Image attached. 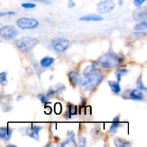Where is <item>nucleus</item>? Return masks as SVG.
I'll use <instances>...</instances> for the list:
<instances>
[{
    "label": "nucleus",
    "instance_id": "nucleus-1",
    "mask_svg": "<svg viewBox=\"0 0 147 147\" xmlns=\"http://www.w3.org/2000/svg\"><path fill=\"white\" fill-rule=\"evenodd\" d=\"M83 78L80 79V86L86 90H91L97 86L103 79V76L98 71L93 64L87 66L83 70Z\"/></svg>",
    "mask_w": 147,
    "mask_h": 147
},
{
    "label": "nucleus",
    "instance_id": "nucleus-2",
    "mask_svg": "<svg viewBox=\"0 0 147 147\" xmlns=\"http://www.w3.org/2000/svg\"><path fill=\"white\" fill-rule=\"evenodd\" d=\"M98 63L103 68H113L120 65L121 60L115 55L108 53L99 57Z\"/></svg>",
    "mask_w": 147,
    "mask_h": 147
},
{
    "label": "nucleus",
    "instance_id": "nucleus-3",
    "mask_svg": "<svg viewBox=\"0 0 147 147\" xmlns=\"http://www.w3.org/2000/svg\"><path fill=\"white\" fill-rule=\"evenodd\" d=\"M15 43L17 47L21 51L28 53L34 48L37 43V40L30 37H23L16 40Z\"/></svg>",
    "mask_w": 147,
    "mask_h": 147
},
{
    "label": "nucleus",
    "instance_id": "nucleus-4",
    "mask_svg": "<svg viewBox=\"0 0 147 147\" xmlns=\"http://www.w3.org/2000/svg\"><path fill=\"white\" fill-rule=\"evenodd\" d=\"M17 25L22 30H28L34 29L39 26V22L35 19L22 17L17 20Z\"/></svg>",
    "mask_w": 147,
    "mask_h": 147
},
{
    "label": "nucleus",
    "instance_id": "nucleus-5",
    "mask_svg": "<svg viewBox=\"0 0 147 147\" xmlns=\"http://www.w3.org/2000/svg\"><path fill=\"white\" fill-rule=\"evenodd\" d=\"M18 34L17 29L12 25H7L0 29V35L5 40H11Z\"/></svg>",
    "mask_w": 147,
    "mask_h": 147
},
{
    "label": "nucleus",
    "instance_id": "nucleus-6",
    "mask_svg": "<svg viewBox=\"0 0 147 147\" xmlns=\"http://www.w3.org/2000/svg\"><path fill=\"white\" fill-rule=\"evenodd\" d=\"M116 7V4L112 0H104L97 4V9L99 13H110Z\"/></svg>",
    "mask_w": 147,
    "mask_h": 147
},
{
    "label": "nucleus",
    "instance_id": "nucleus-7",
    "mask_svg": "<svg viewBox=\"0 0 147 147\" xmlns=\"http://www.w3.org/2000/svg\"><path fill=\"white\" fill-rule=\"evenodd\" d=\"M68 40L63 37H57L52 40L53 47L58 52H64L68 47Z\"/></svg>",
    "mask_w": 147,
    "mask_h": 147
},
{
    "label": "nucleus",
    "instance_id": "nucleus-8",
    "mask_svg": "<svg viewBox=\"0 0 147 147\" xmlns=\"http://www.w3.org/2000/svg\"><path fill=\"white\" fill-rule=\"evenodd\" d=\"M11 129H8L7 127H1L0 128V138L4 139L6 141H9L11 139Z\"/></svg>",
    "mask_w": 147,
    "mask_h": 147
},
{
    "label": "nucleus",
    "instance_id": "nucleus-9",
    "mask_svg": "<svg viewBox=\"0 0 147 147\" xmlns=\"http://www.w3.org/2000/svg\"><path fill=\"white\" fill-rule=\"evenodd\" d=\"M68 78L70 83H71L72 85H73V86L77 85L78 83H79L80 79L79 74L76 71H71L70 73H69Z\"/></svg>",
    "mask_w": 147,
    "mask_h": 147
},
{
    "label": "nucleus",
    "instance_id": "nucleus-10",
    "mask_svg": "<svg viewBox=\"0 0 147 147\" xmlns=\"http://www.w3.org/2000/svg\"><path fill=\"white\" fill-rule=\"evenodd\" d=\"M130 98L133 100H142L144 99V94L139 89H134L131 92Z\"/></svg>",
    "mask_w": 147,
    "mask_h": 147
},
{
    "label": "nucleus",
    "instance_id": "nucleus-11",
    "mask_svg": "<svg viewBox=\"0 0 147 147\" xmlns=\"http://www.w3.org/2000/svg\"><path fill=\"white\" fill-rule=\"evenodd\" d=\"M80 21H101L103 20V17L99 15H95V14H90V15H86L80 18Z\"/></svg>",
    "mask_w": 147,
    "mask_h": 147
},
{
    "label": "nucleus",
    "instance_id": "nucleus-12",
    "mask_svg": "<svg viewBox=\"0 0 147 147\" xmlns=\"http://www.w3.org/2000/svg\"><path fill=\"white\" fill-rule=\"evenodd\" d=\"M109 86H110L111 89L112 91L115 93H119L121 91V87L119 85V81H113V80H109L108 82Z\"/></svg>",
    "mask_w": 147,
    "mask_h": 147
},
{
    "label": "nucleus",
    "instance_id": "nucleus-13",
    "mask_svg": "<svg viewBox=\"0 0 147 147\" xmlns=\"http://www.w3.org/2000/svg\"><path fill=\"white\" fill-rule=\"evenodd\" d=\"M53 62H54V58L47 56V57H45L44 58L42 59L41 61H40V65L43 67H48L53 64Z\"/></svg>",
    "mask_w": 147,
    "mask_h": 147
},
{
    "label": "nucleus",
    "instance_id": "nucleus-14",
    "mask_svg": "<svg viewBox=\"0 0 147 147\" xmlns=\"http://www.w3.org/2000/svg\"><path fill=\"white\" fill-rule=\"evenodd\" d=\"M119 126V116H116L114 118L113 121V123H112L111 126L110 128V131L111 133L115 134L117 131V129Z\"/></svg>",
    "mask_w": 147,
    "mask_h": 147
},
{
    "label": "nucleus",
    "instance_id": "nucleus-15",
    "mask_svg": "<svg viewBox=\"0 0 147 147\" xmlns=\"http://www.w3.org/2000/svg\"><path fill=\"white\" fill-rule=\"evenodd\" d=\"M127 73H128V70L126 68L119 69V70H116V71L115 72V75H116L118 81L119 82L121 81V80L122 77H123V76H125V75L127 74Z\"/></svg>",
    "mask_w": 147,
    "mask_h": 147
},
{
    "label": "nucleus",
    "instance_id": "nucleus-16",
    "mask_svg": "<svg viewBox=\"0 0 147 147\" xmlns=\"http://www.w3.org/2000/svg\"><path fill=\"white\" fill-rule=\"evenodd\" d=\"M114 144L115 146L118 147H124L126 145H129V143L124 142L120 138H116V139H114Z\"/></svg>",
    "mask_w": 147,
    "mask_h": 147
},
{
    "label": "nucleus",
    "instance_id": "nucleus-17",
    "mask_svg": "<svg viewBox=\"0 0 147 147\" xmlns=\"http://www.w3.org/2000/svg\"><path fill=\"white\" fill-rule=\"evenodd\" d=\"M146 28H147V25H146V20H144L143 22H141L138 23V24H136L134 27L135 30H146Z\"/></svg>",
    "mask_w": 147,
    "mask_h": 147
},
{
    "label": "nucleus",
    "instance_id": "nucleus-18",
    "mask_svg": "<svg viewBox=\"0 0 147 147\" xmlns=\"http://www.w3.org/2000/svg\"><path fill=\"white\" fill-rule=\"evenodd\" d=\"M7 72H2L0 73V84L2 86H5L7 84Z\"/></svg>",
    "mask_w": 147,
    "mask_h": 147
},
{
    "label": "nucleus",
    "instance_id": "nucleus-19",
    "mask_svg": "<svg viewBox=\"0 0 147 147\" xmlns=\"http://www.w3.org/2000/svg\"><path fill=\"white\" fill-rule=\"evenodd\" d=\"M146 17V12L144 11V12H134V19L135 20H141L142 19H144Z\"/></svg>",
    "mask_w": 147,
    "mask_h": 147
},
{
    "label": "nucleus",
    "instance_id": "nucleus-20",
    "mask_svg": "<svg viewBox=\"0 0 147 147\" xmlns=\"http://www.w3.org/2000/svg\"><path fill=\"white\" fill-rule=\"evenodd\" d=\"M26 134H27L30 137L36 139V140H37V141H39V137H37V136L34 134V131H33V130H32V127L28 128V129H27V131H26Z\"/></svg>",
    "mask_w": 147,
    "mask_h": 147
},
{
    "label": "nucleus",
    "instance_id": "nucleus-21",
    "mask_svg": "<svg viewBox=\"0 0 147 147\" xmlns=\"http://www.w3.org/2000/svg\"><path fill=\"white\" fill-rule=\"evenodd\" d=\"M55 112L56 114H60L62 112V106L60 103H57L55 105Z\"/></svg>",
    "mask_w": 147,
    "mask_h": 147
},
{
    "label": "nucleus",
    "instance_id": "nucleus-22",
    "mask_svg": "<svg viewBox=\"0 0 147 147\" xmlns=\"http://www.w3.org/2000/svg\"><path fill=\"white\" fill-rule=\"evenodd\" d=\"M22 7L25 9H32L35 7L36 5L34 4H32V3H23L22 4Z\"/></svg>",
    "mask_w": 147,
    "mask_h": 147
},
{
    "label": "nucleus",
    "instance_id": "nucleus-23",
    "mask_svg": "<svg viewBox=\"0 0 147 147\" xmlns=\"http://www.w3.org/2000/svg\"><path fill=\"white\" fill-rule=\"evenodd\" d=\"M32 130H33V131H34V134H35L37 137H39V132H40V130L42 129L41 126H34L33 127H32Z\"/></svg>",
    "mask_w": 147,
    "mask_h": 147
},
{
    "label": "nucleus",
    "instance_id": "nucleus-24",
    "mask_svg": "<svg viewBox=\"0 0 147 147\" xmlns=\"http://www.w3.org/2000/svg\"><path fill=\"white\" fill-rule=\"evenodd\" d=\"M67 134L70 136V140L72 141V142H73L74 144H76V139H75V133L73 131H67Z\"/></svg>",
    "mask_w": 147,
    "mask_h": 147
},
{
    "label": "nucleus",
    "instance_id": "nucleus-25",
    "mask_svg": "<svg viewBox=\"0 0 147 147\" xmlns=\"http://www.w3.org/2000/svg\"><path fill=\"white\" fill-rule=\"evenodd\" d=\"M137 87L139 90H146V88L144 85L143 84L142 81L140 80H138L137 81Z\"/></svg>",
    "mask_w": 147,
    "mask_h": 147
},
{
    "label": "nucleus",
    "instance_id": "nucleus-26",
    "mask_svg": "<svg viewBox=\"0 0 147 147\" xmlns=\"http://www.w3.org/2000/svg\"><path fill=\"white\" fill-rule=\"evenodd\" d=\"M37 97L40 99V100H41V102L42 103H46L47 102V98L46 97L45 95L40 94V95H39Z\"/></svg>",
    "mask_w": 147,
    "mask_h": 147
},
{
    "label": "nucleus",
    "instance_id": "nucleus-27",
    "mask_svg": "<svg viewBox=\"0 0 147 147\" xmlns=\"http://www.w3.org/2000/svg\"><path fill=\"white\" fill-rule=\"evenodd\" d=\"M145 1L146 0H134V5L136 7H140Z\"/></svg>",
    "mask_w": 147,
    "mask_h": 147
},
{
    "label": "nucleus",
    "instance_id": "nucleus-28",
    "mask_svg": "<svg viewBox=\"0 0 147 147\" xmlns=\"http://www.w3.org/2000/svg\"><path fill=\"white\" fill-rule=\"evenodd\" d=\"M69 113L70 115H75L76 114V107L74 106H71L69 109Z\"/></svg>",
    "mask_w": 147,
    "mask_h": 147
},
{
    "label": "nucleus",
    "instance_id": "nucleus-29",
    "mask_svg": "<svg viewBox=\"0 0 147 147\" xmlns=\"http://www.w3.org/2000/svg\"><path fill=\"white\" fill-rule=\"evenodd\" d=\"M76 7V3L73 0H69L68 1V7L69 8H73Z\"/></svg>",
    "mask_w": 147,
    "mask_h": 147
},
{
    "label": "nucleus",
    "instance_id": "nucleus-30",
    "mask_svg": "<svg viewBox=\"0 0 147 147\" xmlns=\"http://www.w3.org/2000/svg\"><path fill=\"white\" fill-rule=\"evenodd\" d=\"M80 144H81L82 146H86V138H84V137L80 138Z\"/></svg>",
    "mask_w": 147,
    "mask_h": 147
},
{
    "label": "nucleus",
    "instance_id": "nucleus-31",
    "mask_svg": "<svg viewBox=\"0 0 147 147\" xmlns=\"http://www.w3.org/2000/svg\"><path fill=\"white\" fill-rule=\"evenodd\" d=\"M15 14V11H9V12L6 13V14H9V15H14Z\"/></svg>",
    "mask_w": 147,
    "mask_h": 147
},
{
    "label": "nucleus",
    "instance_id": "nucleus-32",
    "mask_svg": "<svg viewBox=\"0 0 147 147\" xmlns=\"http://www.w3.org/2000/svg\"><path fill=\"white\" fill-rule=\"evenodd\" d=\"M55 93V91H53V90H50V91L48 92V96H53V94Z\"/></svg>",
    "mask_w": 147,
    "mask_h": 147
},
{
    "label": "nucleus",
    "instance_id": "nucleus-33",
    "mask_svg": "<svg viewBox=\"0 0 147 147\" xmlns=\"http://www.w3.org/2000/svg\"><path fill=\"white\" fill-rule=\"evenodd\" d=\"M123 0H119V5H123Z\"/></svg>",
    "mask_w": 147,
    "mask_h": 147
},
{
    "label": "nucleus",
    "instance_id": "nucleus-34",
    "mask_svg": "<svg viewBox=\"0 0 147 147\" xmlns=\"http://www.w3.org/2000/svg\"><path fill=\"white\" fill-rule=\"evenodd\" d=\"M4 15H6L5 12H2V11H0V17H4Z\"/></svg>",
    "mask_w": 147,
    "mask_h": 147
},
{
    "label": "nucleus",
    "instance_id": "nucleus-35",
    "mask_svg": "<svg viewBox=\"0 0 147 147\" xmlns=\"http://www.w3.org/2000/svg\"><path fill=\"white\" fill-rule=\"evenodd\" d=\"M68 143H69V141H68V140H67V141H65V142L64 144H62V146H65V145H66V144H68Z\"/></svg>",
    "mask_w": 147,
    "mask_h": 147
},
{
    "label": "nucleus",
    "instance_id": "nucleus-36",
    "mask_svg": "<svg viewBox=\"0 0 147 147\" xmlns=\"http://www.w3.org/2000/svg\"><path fill=\"white\" fill-rule=\"evenodd\" d=\"M22 96H19L18 97H17V100H20V99H22Z\"/></svg>",
    "mask_w": 147,
    "mask_h": 147
},
{
    "label": "nucleus",
    "instance_id": "nucleus-37",
    "mask_svg": "<svg viewBox=\"0 0 147 147\" xmlns=\"http://www.w3.org/2000/svg\"><path fill=\"white\" fill-rule=\"evenodd\" d=\"M45 3H46V4H50V1H45Z\"/></svg>",
    "mask_w": 147,
    "mask_h": 147
},
{
    "label": "nucleus",
    "instance_id": "nucleus-38",
    "mask_svg": "<svg viewBox=\"0 0 147 147\" xmlns=\"http://www.w3.org/2000/svg\"><path fill=\"white\" fill-rule=\"evenodd\" d=\"M32 1H45V0H32Z\"/></svg>",
    "mask_w": 147,
    "mask_h": 147
}]
</instances>
